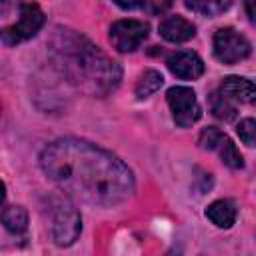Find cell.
<instances>
[{"mask_svg": "<svg viewBox=\"0 0 256 256\" xmlns=\"http://www.w3.org/2000/svg\"><path fill=\"white\" fill-rule=\"evenodd\" d=\"M168 70L182 80H196L204 74V62L196 52L182 50L168 58Z\"/></svg>", "mask_w": 256, "mask_h": 256, "instance_id": "cell-8", "label": "cell"}, {"mask_svg": "<svg viewBox=\"0 0 256 256\" xmlns=\"http://www.w3.org/2000/svg\"><path fill=\"white\" fill-rule=\"evenodd\" d=\"M218 154H220V158H222V162L228 166V168H232V170H240L242 166H244V160H242V154L238 152V148H236V144L226 136L224 140H222V144L218 146V150H216Z\"/></svg>", "mask_w": 256, "mask_h": 256, "instance_id": "cell-16", "label": "cell"}, {"mask_svg": "<svg viewBox=\"0 0 256 256\" xmlns=\"http://www.w3.org/2000/svg\"><path fill=\"white\" fill-rule=\"evenodd\" d=\"M238 136L244 144L248 146H256V118H244L238 124Z\"/></svg>", "mask_w": 256, "mask_h": 256, "instance_id": "cell-18", "label": "cell"}, {"mask_svg": "<svg viewBox=\"0 0 256 256\" xmlns=\"http://www.w3.org/2000/svg\"><path fill=\"white\" fill-rule=\"evenodd\" d=\"M160 36L168 42H174V44H182V42H188L194 38L196 34V28L192 22H188L186 18L182 16H168L160 22Z\"/></svg>", "mask_w": 256, "mask_h": 256, "instance_id": "cell-10", "label": "cell"}, {"mask_svg": "<svg viewBox=\"0 0 256 256\" xmlns=\"http://www.w3.org/2000/svg\"><path fill=\"white\" fill-rule=\"evenodd\" d=\"M210 108H212V114L218 118V120H224V122H232L236 120L238 112H236V106L226 98L222 96V92H214L210 96Z\"/></svg>", "mask_w": 256, "mask_h": 256, "instance_id": "cell-14", "label": "cell"}, {"mask_svg": "<svg viewBox=\"0 0 256 256\" xmlns=\"http://www.w3.org/2000/svg\"><path fill=\"white\" fill-rule=\"evenodd\" d=\"M50 52L68 82L88 96L104 98L114 92L122 80V68L74 30L58 28L50 42Z\"/></svg>", "mask_w": 256, "mask_h": 256, "instance_id": "cell-2", "label": "cell"}, {"mask_svg": "<svg viewBox=\"0 0 256 256\" xmlns=\"http://www.w3.org/2000/svg\"><path fill=\"white\" fill-rule=\"evenodd\" d=\"M166 100L172 110V118L180 128H190L200 120L202 110H200V104H198L192 88L172 86L166 94Z\"/></svg>", "mask_w": 256, "mask_h": 256, "instance_id": "cell-5", "label": "cell"}, {"mask_svg": "<svg viewBox=\"0 0 256 256\" xmlns=\"http://www.w3.org/2000/svg\"><path fill=\"white\" fill-rule=\"evenodd\" d=\"M244 8H246V14H248L250 22H252V24H256V0L246 2V4H244Z\"/></svg>", "mask_w": 256, "mask_h": 256, "instance_id": "cell-19", "label": "cell"}, {"mask_svg": "<svg viewBox=\"0 0 256 256\" xmlns=\"http://www.w3.org/2000/svg\"><path fill=\"white\" fill-rule=\"evenodd\" d=\"M46 208L54 242L58 246H72L82 232V218L76 206L68 200V196H50Z\"/></svg>", "mask_w": 256, "mask_h": 256, "instance_id": "cell-3", "label": "cell"}, {"mask_svg": "<svg viewBox=\"0 0 256 256\" xmlns=\"http://www.w3.org/2000/svg\"><path fill=\"white\" fill-rule=\"evenodd\" d=\"M162 82H164V78H162L160 72H156V70H144V72L140 74L138 82H136L134 92H136V96H138L140 100L150 98L152 94H156V92L160 90Z\"/></svg>", "mask_w": 256, "mask_h": 256, "instance_id": "cell-13", "label": "cell"}, {"mask_svg": "<svg viewBox=\"0 0 256 256\" xmlns=\"http://www.w3.org/2000/svg\"><path fill=\"white\" fill-rule=\"evenodd\" d=\"M186 8H190L192 12H198L202 16H218L222 12H226L230 8V2H220V0H188Z\"/></svg>", "mask_w": 256, "mask_h": 256, "instance_id": "cell-15", "label": "cell"}, {"mask_svg": "<svg viewBox=\"0 0 256 256\" xmlns=\"http://www.w3.org/2000/svg\"><path fill=\"white\" fill-rule=\"evenodd\" d=\"M148 24L136 18H124L110 26V42L118 52H134L148 38Z\"/></svg>", "mask_w": 256, "mask_h": 256, "instance_id": "cell-6", "label": "cell"}, {"mask_svg": "<svg viewBox=\"0 0 256 256\" xmlns=\"http://www.w3.org/2000/svg\"><path fill=\"white\" fill-rule=\"evenodd\" d=\"M220 92L230 102H240V104H254L256 102V84L242 78V76L224 78L220 84Z\"/></svg>", "mask_w": 256, "mask_h": 256, "instance_id": "cell-9", "label": "cell"}, {"mask_svg": "<svg viewBox=\"0 0 256 256\" xmlns=\"http://www.w3.org/2000/svg\"><path fill=\"white\" fill-rule=\"evenodd\" d=\"M44 22H46V16L38 4H22L18 22L4 28L0 32V40L4 46H16V44L36 36L40 32V28L44 26Z\"/></svg>", "mask_w": 256, "mask_h": 256, "instance_id": "cell-4", "label": "cell"}, {"mask_svg": "<svg viewBox=\"0 0 256 256\" xmlns=\"http://www.w3.org/2000/svg\"><path fill=\"white\" fill-rule=\"evenodd\" d=\"M214 56L222 64H236L250 56V42L234 28H220L214 34Z\"/></svg>", "mask_w": 256, "mask_h": 256, "instance_id": "cell-7", "label": "cell"}, {"mask_svg": "<svg viewBox=\"0 0 256 256\" xmlns=\"http://www.w3.org/2000/svg\"><path fill=\"white\" fill-rule=\"evenodd\" d=\"M44 174L64 196L90 206H116L134 194L132 170L112 152L80 140L60 138L40 154Z\"/></svg>", "mask_w": 256, "mask_h": 256, "instance_id": "cell-1", "label": "cell"}, {"mask_svg": "<svg viewBox=\"0 0 256 256\" xmlns=\"http://www.w3.org/2000/svg\"><path fill=\"white\" fill-rule=\"evenodd\" d=\"M4 228L12 234H24L28 230V212L22 206H8L2 212Z\"/></svg>", "mask_w": 256, "mask_h": 256, "instance_id": "cell-12", "label": "cell"}, {"mask_svg": "<svg viewBox=\"0 0 256 256\" xmlns=\"http://www.w3.org/2000/svg\"><path fill=\"white\" fill-rule=\"evenodd\" d=\"M206 216L218 228H232L236 224L238 208L232 200H216L206 208Z\"/></svg>", "mask_w": 256, "mask_h": 256, "instance_id": "cell-11", "label": "cell"}, {"mask_svg": "<svg viewBox=\"0 0 256 256\" xmlns=\"http://www.w3.org/2000/svg\"><path fill=\"white\" fill-rule=\"evenodd\" d=\"M224 138H226V134H224L222 130L210 126V128H204V130H202L198 142H200V146H202L204 150H218V146L222 144Z\"/></svg>", "mask_w": 256, "mask_h": 256, "instance_id": "cell-17", "label": "cell"}]
</instances>
